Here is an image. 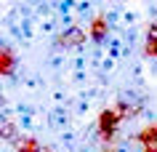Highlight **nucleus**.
<instances>
[{
	"label": "nucleus",
	"instance_id": "obj_1",
	"mask_svg": "<svg viewBox=\"0 0 157 152\" xmlns=\"http://www.w3.org/2000/svg\"><path fill=\"white\" fill-rule=\"evenodd\" d=\"M120 115H117V110H104L99 115V136L104 139V142H112L115 139V131L117 126H120Z\"/></svg>",
	"mask_w": 157,
	"mask_h": 152
},
{
	"label": "nucleus",
	"instance_id": "obj_2",
	"mask_svg": "<svg viewBox=\"0 0 157 152\" xmlns=\"http://www.w3.org/2000/svg\"><path fill=\"white\" fill-rule=\"evenodd\" d=\"M85 37H88V32H85L80 24H72V27H67L64 32L56 37V45L59 48H77V45H83Z\"/></svg>",
	"mask_w": 157,
	"mask_h": 152
},
{
	"label": "nucleus",
	"instance_id": "obj_3",
	"mask_svg": "<svg viewBox=\"0 0 157 152\" xmlns=\"http://www.w3.org/2000/svg\"><path fill=\"white\" fill-rule=\"evenodd\" d=\"M13 69H16V53L8 43H3V48H0V72H3V77H8Z\"/></svg>",
	"mask_w": 157,
	"mask_h": 152
},
{
	"label": "nucleus",
	"instance_id": "obj_4",
	"mask_svg": "<svg viewBox=\"0 0 157 152\" xmlns=\"http://www.w3.org/2000/svg\"><path fill=\"white\" fill-rule=\"evenodd\" d=\"M107 32H109V21L104 16L91 19V24H88V35L93 37V43H101L104 37H107Z\"/></svg>",
	"mask_w": 157,
	"mask_h": 152
},
{
	"label": "nucleus",
	"instance_id": "obj_5",
	"mask_svg": "<svg viewBox=\"0 0 157 152\" xmlns=\"http://www.w3.org/2000/svg\"><path fill=\"white\" fill-rule=\"evenodd\" d=\"M13 150L16 152H43V147L35 136H21V139L13 142Z\"/></svg>",
	"mask_w": 157,
	"mask_h": 152
},
{
	"label": "nucleus",
	"instance_id": "obj_6",
	"mask_svg": "<svg viewBox=\"0 0 157 152\" xmlns=\"http://www.w3.org/2000/svg\"><path fill=\"white\" fill-rule=\"evenodd\" d=\"M144 56L157 59V35H147V43H144Z\"/></svg>",
	"mask_w": 157,
	"mask_h": 152
},
{
	"label": "nucleus",
	"instance_id": "obj_7",
	"mask_svg": "<svg viewBox=\"0 0 157 152\" xmlns=\"http://www.w3.org/2000/svg\"><path fill=\"white\" fill-rule=\"evenodd\" d=\"M3 139H13L16 142V126L13 123H3Z\"/></svg>",
	"mask_w": 157,
	"mask_h": 152
},
{
	"label": "nucleus",
	"instance_id": "obj_8",
	"mask_svg": "<svg viewBox=\"0 0 157 152\" xmlns=\"http://www.w3.org/2000/svg\"><path fill=\"white\" fill-rule=\"evenodd\" d=\"M101 152H120V150H115V147H109V144H107V147H104Z\"/></svg>",
	"mask_w": 157,
	"mask_h": 152
},
{
	"label": "nucleus",
	"instance_id": "obj_9",
	"mask_svg": "<svg viewBox=\"0 0 157 152\" xmlns=\"http://www.w3.org/2000/svg\"><path fill=\"white\" fill-rule=\"evenodd\" d=\"M43 152H53V150H45V147H43Z\"/></svg>",
	"mask_w": 157,
	"mask_h": 152
}]
</instances>
